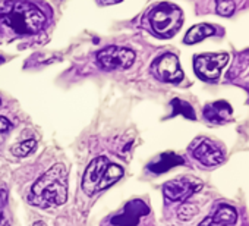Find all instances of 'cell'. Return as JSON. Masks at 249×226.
<instances>
[{"label": "cell", "mask_w": 249, "mask_h": 226, "mask_svg": "<svg viewBox=\"0 0 249 226\" xmlns=\"http://www.w3.org/2000/svg\"><path fill=\"white\" fill-rule=\"evenodd\" d=\"M231 106L227 101H214L204 107V116L210 124H221L230 119Z\"/></svg>", "instance_id": "11"}, {"label": "cell", "mask_w": 249, "mask_h": 226, "mask_svg": "<svg viewBox=\"0 0 249 226\" xmlns=\"http://www.w3.org/2000/svg\"><path fill=\"white\" fill-rule=\"evenodd\" d=\"M227 60H229V56L226 53L199 55L194 60V68L199 78L205 81H217Z\"/></svg>", "instance_id": "5"}, {"label": "cell", "mask_w": 249, "mask_h": 226, "mask_svg": "<svg viewBox=\"0 0 249 226\" xmlns=\"http://www.w3.org/2000/svg\"><path fill=\"white\" fill-rule=\"evenodd\" d=\"M192 156L204 166H217L224 159L221 149L207 138H199L194 143Z\"/></svg>", "instance_id": "8"}, {"label": "cell", "mask_w": 249, "mask_h": 226, "mask_svg": "<svg viewBox=\"0 0 249 226\" xmlns=\"http://www.w3.org/2000/svg\"><path fill=\"white\" fill-rule=\"evenodd\" d=\"M215 34V30L211 27V25H207V24H198L195 27H192L188 34L185 36V43L186 44H195V43H199L202 41L204 38L210 37V36H214Z\"/></svg>", "instance_id": "15"}, {"label": "cell", "mask_w": 249, "mask_h": 226, "mask_svg": "<svg viewBox=\"0 0 249 226\" xmlns=\"http://www.w3.org/2000/svg\"><path fill=\"white\" fill-rule=\"evenodd\" d=\"M11 128H12L11 121L5 116H0V143L5 140V135L11 131Z\"/></svg>", "instance_id": "20"}, {"label": "cell", "mask_w": 249, "mask_h": 226, "mask_svg": "<svg viewBox=\"0 0 249 226\" xmlns=\"http://www.w3.org/2000/svg\"><path fill=\"white\" fill-rule=\"evenodd\" d=\"M178 165H183V159L180 156L175 153H164L156 162L148 165V170H151L153 173H164Z\"/></svg>", "instance_id": "12"}, {"label": "cell", "mask_w": 249, "mask_h": 226, "mask_svg": "<svg viewBox=\"0 0 249 226\" xmlns=\"http://www.w3.org/2000/svg\"><path fill=\"white\" fill-rule=\"evenodd\" d=\"M153 74L164 82H180L183 79V71L180 69V63L176 55L173 53H164L159 56L153 62Z\"/></svg>", "instance_id": "6"}, {"label": "cell", "mask_w": 249, "mask_h": 226, "mask_svg": "<svg viewBox=\"0 0 249 226\" xmlns=\"http://www.w3.org/2000/svg\"><path fill=\"white\" fill-rule=\"evenodd\" d=\"M148 206L141 200H134L124 206L123 211L119 216L111 219V225L114 226H137L142 216L148 214Z\"/></svg>", "instance_id": "10"}, {"label": "cell", "mask_w": 249, "mask_h": 226, "mask_svg": "<svg viewBox=\"0 0 249 226\" xmlns=\"http://www.w3.org/2000/svg\"><path fill=\"white\" fill-rule=\"evenodd\" d=\"M37 147V141L34 138H30V140H25L19 144H17L14 149H12V154L17 156V157H25L28 154H31Z\"/></svg>", "instance_id": "17"}, {"label": "cell", "mask_w": 249, "mask_h": 226, "mask_svg": "<svg viewBox=\"0 0 249 226\" xmlns=\"http://www.w3.org/2000/svg\"><path fill=\"white\" fill-rule=\"evenodd\" d=\"M148 21L156 36L169 38L173 37L182 27L183 14L172 3H160L150 11Z\"/></svg>", "instance_id": "3"}, {"label": "cell", "mask_w": 249, "mask_h": 226, "mask_svg": "<svg viewBox=\"0 0 249 226\" xmlns=\"http://www.w3.org/2000/svg\"><path fill=\"white\" fill-rule=\"evenodd\" d=\"M196 213H198V208L194 204H183L178 211V214L182 220H191Z\"/></svg>", "instance_id": "19"}, {"label": "cell", "mask_w": 249, "mask_h": 226, "mask_svg": "<svg viewBox=\"0 0 249 226\" xmlns=\"http://www.w3.org/2000/svg\"><path fill=\"white\" fill-rule=\"evenodd\" d=\"M98 2H100L101 5H114V3L122 2V0H98Z\"/></svg>", "instance_id": "22"}, {"label": "cell", "mask_w": 249, "mask_h": 226, "mask_svg": "<svg viewBox=\"0 0 249 226\" xmlns=\"http://www.w3.org/2000/svg\"><path fill=\"white\" fill-rule=\"evenodd\" d=\"M0 21L9 27L15 34L33 36L46 25L44 12L25 0H14L0 6Z\"/></svg>", "instance_id": "2"}, {"label": "cell", "mask_w": 249, "mask_h": 226, "mask_svg": "<svg viewBox=\"0 0 249 226\" xmlns=\"http://www.w3.org/2000/svg\"><path fill=\"white\" fill-rule=\"evenodd\" d=\"M68 200V172L63 163L53 165L31 187L28 201L47 208L65 204Z\"/></svg>", "instance_id": "1"}, {"label": "cell", "mask_w": 249, "mask_h": 226, "mask_svg": "<svg viewBox=\"0 0 249 226\" xmlns=\"http://www.w3.org/2000/svg\"><path fill=\"white\" fill-rule=\"evenodd\" d=\"M210 220H211L213 226H217V225H220V226H231L237 220V213H236V210L233 207L223 204L215 210L214 216L210 217Z\"/></svg>", "instance_id": "13"}, {"label": "cell", "mask_w": 249, "mask_h": 226, "mask_svg": "<svg viewBox=\"0 0 249 226\" xmlns=\"http://www.w3.org/2000/svg\"><path fill=\"white\" fill-rule=\"evenodd\" d=\"M108 159L104 157V156H100V157H95L94 160L89 162V165L87 166L85 172H84V176H82V189L87 195H94L97 188H98V184L103 178V173L108 165Z\"/></svg>", "instance_id": "9"}, {"label": "cell", "mask_w": 249, "mask_h": 226, "mask_svg": "<svg viewBox=\"0 0 249 226\" xmlns=\"http://www.w3.org/2000/svg\"><path fill=\"white\" fill-rule=\"evenodd\" d=\"M98 65L106 71H124L135 62L134 50L120 46H108L97 53Z\"/></svg>", "instance_id": "4"}, {"label": "cell", "mask_w": 249, "mask_h": 226, "mask_svg": "<svg viewBox=\"0 0 249 226\" xmlns=\"http://www.w3.org/2000/svg\"><path fill=\"white\" fill-rule=\"evenodd\" d=\"M217 12L223 17H230L234 12V3L233 0H215Z\"/></svg>", "instance_id": "18"}, {"label": "cell", "mask_w": 249, "mask_h": 226, "mask_svg": "<svg viewBox=\"0 0 249 226\" xmlns=\"http://www.w3.org/2000/svg\"><path fill=\"white\" fill-rule=\"evenodd\" d=\"M172 107H173V113H172V115H183L185 118L195 119L194 109L191 107L189 103L182 101V100H179V98H175V100L172 101Z\"/></svg>", "instance_id": "16"}, {"label": "cell", "mask_w": 249, "mask_h": 226, "mask_svg": "<svg viewBox=\"0 0 249 226\" xmlns=\"http://www.w3.org/2000/svg\"><path fill=\"white\" fill-rule=\"evenodd\" d=\"M124 175V170L122 166H119L117 163H108L104 173H103V178L98 184V188L97 191H101V189H106L108 187H111L113 184H116L122 176Z\"/></svg>", "instance_id": "14"}, {"label": "cell", "mask_w": 249, "mask_h": 226, "mask_svg": "<svg viewBox=\"0 0 249 226\" xmlns=\"http://www.w3.org/2000/svg\"><path fill=\"white\" fill-rule=\"evenodd\" d=\"M8 203V192L5 188L0 187V223L5 220V207Z\"/></svg>", "instance_id": "21"}, {"label": "cell", "mask_w": 249, "mask_h": 226, "mask_svg": "<svg viewBox=\"0 0 249 226\" xmlns=\"http://www.w3.org/2000/svg\"><path fill=\"white\" fill-rule=\"evenodd\" d=\"M201 188H202V184L199 181L179 178V179H173L164 184L163 194L169 201H185Z\"/></svg>", "instance_id": "7"}, {"label": "cell", "mask_w": 249, "mask_h": 226, "mask_svg": "<svg viewBox=\"0 0 249 226\" xmlns=\"http://www.w3.org/2000/svg\"><path fill=\"white\" fill-rule=\"evenodd\" d=\"M0 104H2V100H0Z\"/></svg>", "instance_id": "24"}, {"label": "cell", "mask_w": 249, "mask_h": 226, "mask_svg": "<svg viewBox=\"0 0 249 226\" xmlns=\"http://www.w3.org/2000/svg\"><path fill=\"white\" fill-rule=\"evenodd\" d=\"M0 62H3V59H0Z\"/></svg>", "instance_id": "23"}]
</instances>
